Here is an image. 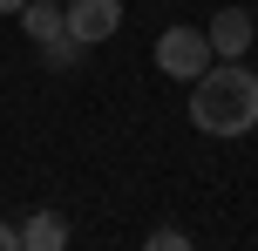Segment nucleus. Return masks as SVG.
Instances as JSON below:
<instances>
[{"label": "nucleus", "instance_id": "nucleus-9", "mask_svg": "<svg viewBox=\"0 0 258 251\" xmlns=\"http://www.w3.org/2000/svg\"><path fill=\"white\" fill-rule=\"evenodd\" d=\"M21 7H27V0H0V14H21Z\"/></svg>", "mask_w": 258, "mask_h": 251}, {"label": "nucleus", "instance_id": "nucleus-4", "mask_svg": "<svg viewBox=\"0 0 258 251\" xmlns=\"http://www.w3.org/2000/svg\"><path fill=\"white\" fill-rule=\"evenodd\" d=\"M116 27H122V0H68V34H75L82 48L109 41Z\"/></svg>", "mask_w": 258, "mask_h": 251}, {"label": "nucleus", "instance_id": "nucleus-1", "mask_svg": "<svg viewBox=\"0 0 258 251\" xmlns=\"http://www.w3.org/2000/svg\"><path fill=\"white\" fill-rule=\"evenodd\" d=\"M190 122L204 136H251L258 129V75L245 61H211L190 81Z\"/></svg>", "mask_w": 258, "mask_h": 251}, {"label": "nucleus", "instance_id": "nucleus-3", "mask_svg": "<svg viewBox=\"0 0 258 251\" xmlns=\"http://www.w3.org/2000/svg\"><path fill=\"white\" fill-rule=\"evenodd\" d=\"M211 61H218V54H211L204 27H163V34H156V68H163V75H177V81H197Z\"/></svg>", "mask_w": 258, "mask_h": 251}, {"label": "nucleus", "instance_id": "nucleus-5", "mask_svg": "<svg viewBox=\"0 0 258 251\" xmlns=\"http://www.w3.org/2000/svg\"><path fill=\"white\" fill-rule=\"evenodd\" d=\"M251 34H258V27H251L245 7H218V21L204 27V41H211L218 61H245V54H251Z\"/></svg>", "mask_w": 258, "mask_h": 251}, {"label": "nucleus", "instance_id": "nucleus-2", "mask_svg": "<svg viewBox=\"0 0 258 251\" xmlns=\"http://www.w3.org/2000/svg\"><path fill=\"white\" fill-rule=\"evenodd\" d=\"M21 27H27V41H34L54 68H75V61H82V41L68 34V7H54V0H27V7H21Z\"/></svg>", "mask_w": 258, "mask_h": 251}, {"label": "nucleus", "instance_id": "nucleus-8", "mask_svg": "<svg viewBox=\"0 0 258 251\" xmlns=\"http://www.w3.org/2000/svg\"><path fill=\"white\" fill-rule=\"evenodd\" d=\"M0 251H21V224H0Z\"/></svg>", "mask_w": 258, "mask_h": 251}, {"label": "nucleus", "instance_id": "nucleus-7", "mask_svg": "<svg viewBox=\"0 0 258 251\" xmlns=\"http://www.w3.org/2000/svg\"><path fill=\"white\" fill-rule=\"evenodd\" d=\"M143 251H197V244L183 238L177 224H163V231H150V238H143Z\"/></svg>", "mask_w": 258, "mask_h": 251}, {"label": "nucleus", "instance_id": "nucleus-6", "mask_svg": "<svg viewBox=\"0 0 258 251\" xmlns=\"http://www.w3.org/2000/svg\"><path fill=\"white\" fill-rule=\"evenodd\" d=\"M21 251H68V217L61 211H34L21 224Z\"/></svg>", "mask_w": 258, "mask_h": 251}]
</instances>
